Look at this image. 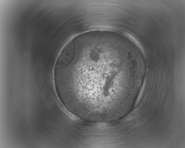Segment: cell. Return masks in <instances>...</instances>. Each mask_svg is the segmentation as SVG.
Segmentation results:
<instances>
[{
  "label": "cell",
  "mask_w": 185,
  "mask_h": 148,
  "mask_svg": "<svg viewBox=\"0 0 185 148\" xmlns=\"http://www.w3.org/2000/svg\"><path fill=\"white\" fill-rule=\"evenodd\" d=\"M76 53L73 41H71L63 48L56 61L54 68H60L69 64L73 60Z\"/></svg>",
  "instance_id": "obj_2"
},
{
  "label": "cell",
  "mask_w": 185,
  "mask_h": 148,
  "mask_svg": "<svg viewBox=\"0 0 185 148\" xmlns=\"http://www.w3.org/2000/svg\"><path fill=\"white\" fill-rule=\"evenodd\" d=\"M114 48L104 42L88 45L76 52L69 65L57 70L58 89L71 110L97 121L118 114L128 76L120 66Z\"/></svg>",
  "instance_id": "obj_1"
}]
</instances>
